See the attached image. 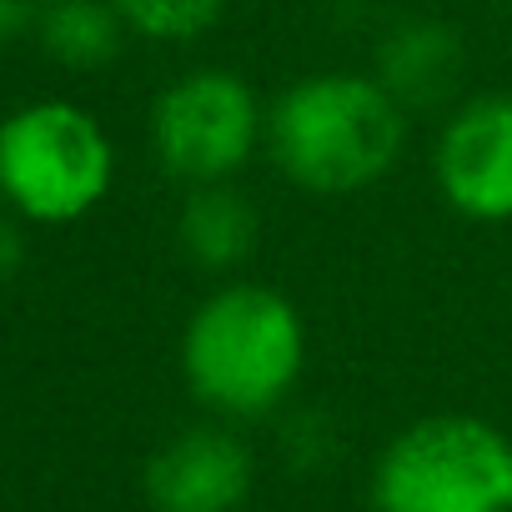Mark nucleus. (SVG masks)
I'll use <instances>...</instances> for the list:
<instances>
[{
	"label": "nucleus",
	"mask_w": 512,
	"mask_h": 512,
	"mask_svg": "<svg viewBox=\"0 0 512 512\" xmlns=\"http://www.w3.org/2000/svg\"><path fill=\"white\" fill-rule=\"evenodd\" d=\"M307 372V322L267 282H221L196 302L181 332L186 392L216 422L272 417Z\"/></svg>",
	"instance_id": "obj_1"
},
{
	"label": "nucleus",
	"mask_w": 512,
	"mask_h": 512,
	"mask_svg": "<svg viewBox=\"0 0 512 512\" xmlns=\"http://www.w3.org/2000/svg\"><path fill=\"white\" fill-rule=\"evenodd\" d=\"M407 146V106L357 71H317L267 106V156L307 196L377 186Z\"/></svg>",
	"instance_id": "obj_2"
},
{
	"label": "nucleus",
	"mask_w": 512,
	"mask_h": 512,
	"mask_svg": "<svg viewBox=\"0 0 512 512\" xmlns=\"http://www.w3.org/2000/svg\"><path fill=\"white\" fill-rule=\"evenodd\" d=\"M372 512H512V437L467 412H437L372 462Z\"/></svg>",
	"instance_id": "obj_3"
},
{
	"label": "nucleus",
	"mask_w": 512,
	"mask_h": 512,
	"mask_svg": "<svg viewBox=\"0 0 512 512\" xmlns=\"http://www.w3.org/2000/svg\"><path fill=\"white\" fill-rule=\"evenodd\" d=\"M116 186V146L76 101H31L0 121V196L16 216L71 226Z\"/></svg>",
	"instance_id": "obj_4"
},
{
	"label": "nucleus",
	"mask_w": 512,
	"mask_h": 512,
	"mask_svg": "<svg viewBox=\"0 0 512 512\" xmlns=\"http://www.w3.org/2000/svg\"><path fill=\"white\" fill-rule=\"evenodd\" d=\"M151 151L186 186L236 181L256 151H267V106L226 66L186 71L151 106Z\"/></svg>",
	"instance_id": "obj_5"
},
{
	"label": "nucleus",
	"mask_w": 512,
	"mask_h": 512,
	"mask_svg": "<svg viewBox=\"0 0 512 512\" xmlns=\"http://www.w3.org/2000/svg\"><path fill=\"white\" fill-rule=\"evenodd\" d=\"M432 181L442 201L477 226L512 221V96L487 91L462 101L432 146Z\"/></svg>",
	"instance_id": "obj_6"
},
{
	"label": "nucleus",
	"mask_w": 512,
	"mask_h": 512,
	"mask_svg": "<svg viewBox=\"0 0 512 512\" xmlns=\"http://www.w3.org/2000/svg\"><path fill=\"white\" fill-rule=\"evenodd\" d=\"M251 482L256 462L231 422H191L171 432L141 472L151 512H241Z\"/></svg>",
	"instance_id": "obj_7"
},
{
	"label": "nucleus",
	"mask_w": 512,
	"mask_h": 512,
	"mask_svg": "<svg viewBox=\"0 0 512 512\" xmlns=\"http://www.w3.org/2000/svg\"><path fill=\"white\" fill-rule=\"evenodd\" d=\"M407 111L417 106H437L457 91L462 81V41L452 26L442 21H407L397 26L382 51H377V71H372Z\"/></svg>",
	"instance_id": "obj_8"
},
{
	"label": "nucleus",
	"mask_w": 512,
	"mask_h": 512,
	"mask_svg": "<svg viewBox=\"0 0 512 512\" xmlns=\"http://www.w3.org/2000/svg\"><path fill=\"white\" fill-rule=\"evenodd\" d=\"M176 241L191 267L216 272V277L236 272L256 246V211L231 181L191 186L176 216Z\"/></svg>",
	"instance_id": "obj_9"
},
{
	"label": "nucleus",
	"mask_w": 512,
	"mask_h": 512,
	"mask_svg": "<svg viewBox=\"0 0 512 512\" xmlns=\"http://www.w3.org/2000/svg\"><path fill=\"white\" fill-rule=\"evenodd\" d=\"M41 46L71 71H96L121 56L126 21L111 0H51L41 11Z\"/></svg>",
	"instance_id": "obj_10"
},
{
	"label": "nucleus",
	"mask_w": 512,
	"mask_h": 512,
	"mask_svg": "<svg viewBox=\"0 0 512 512\" xmlns=\"http://www.w3.org/2000/svg\"><path fill=\"white\" fill-rule=\"evenodd\" d=\"M111 6L131 36H146L161 46H186L226 16L231 0H111Z\"/></svg>",
	"instance_id": "obj_11"
},
{
	"label": "nucleus",
	"mask_w": 512,
	"mask_h": 512,
	"mask_svg": "<svg viewBox=\"0 0 512 512\" xmlns=\"http://www.w3.org/2000/svg\"><path fill=\"white\" fill-rule=\"evenodd\" d=\"M31 21H41L36 16V0H0V46L16 41Z\"/></svg>",
	"instance_id": "obj_12"
},
{
	"label": "nucleus",
	"mask_w": 512,
	"mask_h": 512,
	"mask_svg": "<svg viewBox=\"0 0 512 512\" xmlns=\"http://www.w3.org/2000/svg\"><path fill=\"white\" fill-rule=\"evenodd\" d=\"M21 262H26V246H21V231L0 216V287H6L16 272H21Z\"/></svg>",
	"instance_id": "obj_13"
},
{
	"label": "nucleus",
	"mask_w": 512,
	"mask_h": 512,
	"mask_svg": "<svg viewBox=\"0 0 512 512\" xmlns=\"http://www.w3.org/2000/svg\"><path fill=\"white\" fill-rule=\"evenodd\" d=\"M507 11H512V0H507Z\"/></svg>",
	"instance_id": "obj_14"
}]
</instances>
